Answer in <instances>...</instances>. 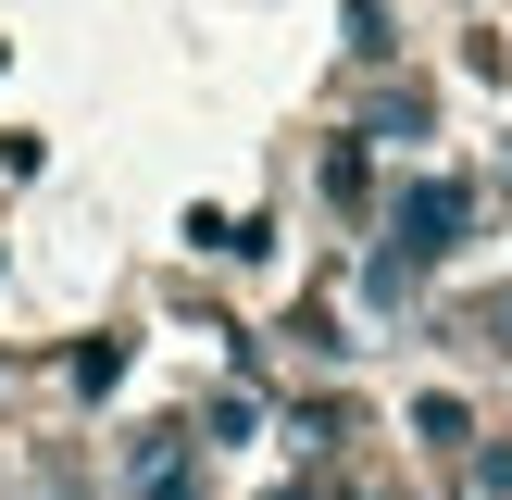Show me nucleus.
<instances>
[{
	"label": "nucleus",
	"instance_id": "obj_1",
	"mask_svg": "<svg viewBox=\"0 0 512 500\" xmlns=\"http://www.w3.org/2000/svg\"><path fill=\"white\" fill-rule=\"evenodd\" d=\"M450 225H463L450 188H413V200H400V250H450Z\"/></svg>",
	"mask_w": 512,
	"mask_h": 500
},
{
	"label": "nucleus",
	"instance_id": "obj_2",
	"mask_svg": "<svg viewBox=\"0 0 512 500\" xmlns=\"http://www.w3.org/2000/svg\"><path fill=\"white\" fill-rule=\"evenodd\" d=\"M138 500H200L188 488V438H138Z\"/></svg>",
	"mask_w": 512,
	"mask_h": 500
}]
</instances>
